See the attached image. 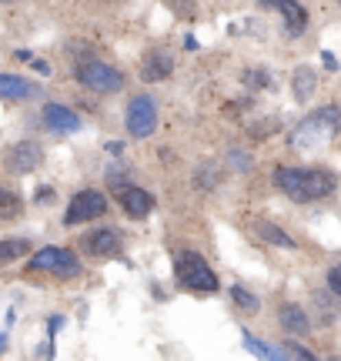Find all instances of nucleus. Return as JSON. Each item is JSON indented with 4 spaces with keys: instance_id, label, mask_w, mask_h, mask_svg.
Segmentation results:
<instances>
[{
    "instance_id": "8",
    "label": "nucleus",
    "mask_w": 341,
    "mask_h": 361,
    "mask_svg": "<svg viewBox=\"0 0 341 361\" xmlns=\"http://www.w3.org/2000/svg\"><path fill=\"white\" fill-rule=\"evenodd\" d=\"M84 248L94 258H114V255H121V231L117 228H97L84 237Z\"/></svg>"
},
{
    "instance_id": "6",
    "label": "nucleus",
    "mask_w": 341,
    "mask_h": 361,
    "mask_svg": "<svg viewBox=\"0 0 341 361\" xmlns=\"http://www.w3.org/2000/svg\"><path fill=\"white\" fill-rule=\"evenodd\" d=\"M107 211V198L101 191H80L71 198V207H67V214H64V221L67 224H80V221H94V218H101Z\"/></svg>"
},
{
    "instance_id": "21",
    "label": "nucleus",
    "mask_w": 341,
    "mask_h": 361,
    "mask_svg": "<svg viewBox=\"0 0 341 361\" xmlns=\"http://www.w3.org/2000/svg\"><path fill=\"white\" fill-rule=\"evenodd\" d=\"M315 308H321V318H325V321H331V318H335V308H331V298H328L325 291H315Z\"/></svg>"
},
{
    "instance_id": "15",
    "label": "nucleus",
    "mask_w": 341,
    "mask_h": 361,
    "mask_svg": "<svg viewBox=\"0 0 341 361\" xmlns=\"http://www.w3.org/2000/svg\"><path fill=\"white\" fill-rule=\"evenodd\" d=\"M291 87H294V97L298 101H311V94H315V87H318V71L315 67H298L291 74Z\"/></svg>"
},
{
    "instance_id": "26",
    "label": "nucleus",
    "mask_w": 341,
    "mask_h": 361,
    "mask_svg": "<svg viewBox=\"0 0 341 361\" xmlns=\"http://www.w3.org/2000/svg\"><path fill=\"white\" fill-rule=\"evenodd\" d=\"M231 164H235V167H241V171H248V167H251V161H248L244 154H237V151H231Z\"/></svg>"
},
{
    "instance_id": "7",
    "label": "nucleus",
    "mask_w": 341,
    "mask_h": 361,
    "mask_svg": "<svg viewBox=\"0 0 341 361\" xmlns=\"http://www.w3.org/2000/svg\"><path fill=\"white\" fill-rule=\"evenodd\" d=\"M154 124H158V107H154V101L148 94L134 97L128 104V130H131L134 137H148L154 130Z\"/></svg>"
},
{
    "instance_id": "22",
    "label": "nucleus",
    "mask_w": 341,
    "mask_h": 361,
    "mask_svg": "<svg viewBox=\"0 0 341 361\" xmlns=\"http://www.w3.org/2000/svg\"><path fill=\"white\" fill-rule=\"evenodd\" d=\"M268 80H271V74L261 71V67H255V71H248V74H244V84H248V87H264Z\"/></svg>"
},
{
    "instance_id": "11",
    "label": "nucleus",
    "mask_w": 341,
    "mask_h": 361,
    "mask_svg": "<svg viewBox=\"0 0 341 361\" xmlns=\"http://www.w3.org/2000/svg\"><path fill=\"white\" fill-rule=\"evenodd\" d=\"M44 124L57 134H74V130H80V117L64 104H47L44 107Z\"/></svg>"
},
{
    "instance_id": "5",
    "label": "nucleus",
    "mask_w": 341,
    "mask_h": 361,
    "mask_svg": "<svg viewBox=\"0 0 341 361\" xmlns=\"http://www.w3.org/2000/svg\"><path fill=\"white\" fill-rule=\"evenodd\" d=\"M30 268H37V271H51L57 278H74L80 271V261L67 251V248H44V251H37L34 258H30Z\"/></svg>"
},
{
    "instance_id": "3",
    "label": "nucleus",
    "mask_w": 341,
    "mask_h": 361,
    "mask_svg": "<svg viewBox=\"0 0 341 361\" xmlns=\"http://www.w3.org/2000/svg\"><path fill=\"white\" fill-rule=\"evenodd\" d=\"M174 271H178L184 288H191V291H217V278L198 251H181L174 261Z\"/></svg>"
},
{
    "instance_id": "27",
    "label": "nucleus",
    "mask_w": 341,
    "mask_h": 361,
    "mask_svg": "<svg viewBox=\"0 0 341 361\" xmlns=\"http://www.w3.org/2000/svg\"><path fill=\"white\" fill-rule=\"evenodd\" d=\"M37 355H40V358H51V355H54V345H51V341H47V345H40V348H37Z\"/></svg>"
},
{
    "instance_id": "25",
    "label": "nucleus",
    "mask_w": 341,
    "mask_h": 361,
    "mask_svg": "<svg viewBox=\"0 0 341 361\" xmlns=\"http://www.w3.org/2000/svg\"><path fill=\"white\" fill-rule=\"evenodd\" d=\"M328 284H331V291H335V294H341V268H335V271L328 275Z\"/></svg>"
},
{
    "instance_id": "14",
    "label": "nucleus",
    "mask_w": 341,
    "mask_h": 361,
    "mask_svg": "<svg viewBox=\"0 0 341 361\" xmlns=\"http://www.w3.org/2000/svg\"><path fill=\"white\" fill-rule=\"evenodd\" d=\"M34 94H37V87L27 84L24 78L0 74V97H3V101H27V97H34Z\"/></svg>"
},
{
    "instance_id": "18",
    "label": "nucleus",
    "mask_w": 341,
    "mask_h": 361,
    "mask_svg": "<svg viewBox=\"0 0 341 361\" xmlns=\"http://www.w3.org/2000/svg\"><path fill=\"white\" fill-rule=\"evenodd\" d=\"M27 251H30V244L27 241H0V264H14L17 258H24Z\"/></svg>"
},
{
    "instance_id": "20",
    "label": "nucleus",
    "mask_w": 341,
    "mask_h": 361,
    "mask_svg": "<svg viewBox=\"0 0 341 361\" xmlns=\"http://www.w3.org/2000/svg\"><path fill=\"white\" fill-rule=\"evenodd\" d=\"M198 187L201 191H214L217 187V171L214 167H198Z\"/></svg>"
},
{
    "instance_id": "13",
    "label": "nucleus",
    "mask_w": 341,
    "mask_h": 361,
    "mask_svg": "<svg viewBox=\"0 0 341 361\" xmlns=\"http://www.w3.org/2000/svg\"><path fill=\"white\" fill-rule=\"evenodd\" d=\"M171 71H174V60H171V54H167V51H151L148 57H144L141 78L148 80V84H154V80L171 78Z\"/></svg>"
},
{
    "instance_id": "30",
    "label": "nucleus",
    "mask_w": 341,
    "mask_h": 361,
    "mask_svg": "<svg viewBox=\"0 0 341 361\" xmlns=\"http://www.w3.org/2000/svg\"><path fill=\"white\" fill-rule=\"evenodd\" d=\"M0 3H10V0H0Z\"/></svg>"
},
{
    "instance_id": "9",
    "label": "nucleus",
    "mask_w": 341,
    "mask_h": 361,
    "mask_svg": "<svg viewBox=\"0 0 341 361\" xmlns=\"http://www.w3.org/2000/svg\"><path fill=\"white\" fill-rule=\"evenodd\" d=\"M40 161H44L40 148H37V144H30V141H24V144L10 148V154H7V167H10V171H17V174H30V171H37V167H40Z\"/></svg>"
},
{
    "instance_id": "29",
    "label": "nucleus",
    "mask_w": 341,
    "mask_h": 361,
    "mask_svg": "<svg viewBox=\"0 0 341 361\" xmlns=\"http://www.w3.org/2000/svg\"><path fill=\"white\" fill-rule=\"evenodd\" d=\"M0 351H7V335H0Z\"/></svg>"
},
{
    "instance_id": "4",
    "label": "nucleus",
    "mask_w": 341,
    "mask_h": 361,
    "mask_svg": "<svg viewBox=\"0 0 341 361\" xmlns=\"http://www.w3.org/2000/svg\"><path fill=\"white\" fill-rule=\"evenodd\" d=\"M74 78H78L84 87L97 91V94H117V91L124 87L121 71H114V67L104 64V60H80L78 71H74Z\"/></svg>"
},
{
    "instance_id": "12",
    "label": "nucleus",
    "mask_w": 341,
    "mask_h": 361,
    "mask_svg": "<svg viewBox=\"0 0 341 361\" xmlns=\"http://www.w3.org/2000/svg\"><path fill=\"white\" fill-rule=\"evenodd\" d=\"M261 3L278 7V10L285 14V30H288L291 37L305 34V27H308V14H305V7H301L298 0H261Z\"/></svg>"
},
{
    "instance_id": "28",
    "label": "nucleus",
    "mask_w": 341,
    "mask_h": 361,
    "mask_svg": "<svg viewBox=\"0 0 341 361\" xmlns=\"http://www.w3.org/2000/svg\"><path fill=\"white\" fill-rule=\"evenodd\" d=\"M34 71H37V74H51V67H47L44 60H34Z\"/></svg>"
},
{
    "instance_id": "2",
    "label": "nucleus",
    "mask_w": 341,
    "mask_h": 361,
    "mask_svg": "<svg viewBox=\"0 0 341 361\" xmlns=\"http://www.w3.org/2000/svg\"><path fill=\"white\" fill-rule=\"evenodd\" d=\"M341 128V110L338 107H318L315 114H308L298 128L291 130L288 144L294 151L308 154V151H321Z\"/></svg>"
},
{
    "instance_id": "10",
    "label": "nucleus",
    "mask_w": 341,
    "mask_h": 361,
    "mask_svg": "<svg viewBox=\"0 0 341 361\" xmlns=\"http://www.w3.org/2000/svg\"><path fill=\"white\" fill-rule=\"evenodd\" d=\"M117 201L124 207V214L128 218H148L151 214V207H154V198L148 194V191H141V187H121L117 191Z\"/></svg>"
},
{
    "instance_id": "17",
    "label": "nucleus",
    "mask_w": 341,
    "mask_h": 361,
    "mask_svg": "<svg viewBox=\"0 0 341 361\" xmlns=\"http://www.w3.org/2000/svg\"><path fill=\"white\" fill-rule=\"evenodd\" d=\"M255 234H258L261 241H268V244H274V248H294V237L285 234L278 224H271V221H258V224H255Z\"/></svg>"
},
{
    "instance_id": "1",
    "label": "nucleus",
    "mask_w": 341,
    "mask_h": 361,
    "mask_svg": "<svg viewBox=\"0 0 341 361\" xmlns=\"http://www.w3.org/2000/svg\"><path fill=\"white\" fill-rule=\"evenodd\" d=\"M274 184L288 194L291 201H301V205L328 198L335 191V178L328 171H305V167H278Z\"/></svg>"
},
{
    "instance_id": "24",
    "label": "nucleus",
    "mask_w": 341,
    "mask_h": 361,
    "mask_svg": "<svg viewBox=\"0 0 341 361\" xmlns=\"http://www.w3.org/2000/svg\"><path fill=\"white\" fill-rule=\"evenodd\" d=\"M14 205H17V194H14V191H7V187H0V214L14 211Z\"/></svg>"
},
{
    "instance_id": "23",
    "label": "nucleus",
    "mask_w": 341,
    "mask_h": 361,
    "mask_svg": "<svg viewBox=\"0 0 341 361\" xmlns=\"http://www.w3.org/2000/svg\"><path fill=\"white\" fill-rule=\"evenodd\" d=\"M281 355H285V358H305V361H311L315 358V355H311V351H305V348H298V345H285V348H281Z\"/></svg>"
},
{
    "instance_id": "19",
    "label": "nucleus",
    "mask_w": 341,
    "mask_h": 361,
    "mask_svg": "<svg viewBox=\"0 0 341 361\" xmlns=\"http://www.w3.org/2000/svg\"><path fill=\"white\" fill-rule=\"evenodd\" d=\"M231 298H235V305H237V308H244V311H258V298H255V294H248L244 288H235V291H231Z\"/></svg>"
},
{
    "instance_id": "16",
    "label": "nucleus",
    "mask_w": 341,
    "mask_h": 361,
    "mask_svg": "<svg viewBox=\"0 0 341 361\" xmlns=\"http://www.w3.org/2000/svg\"><path fill=\"white\" fill-rule=\"evenodd\" d=\"M278 321H281V328L285 331H291V335H308V314L298 308V305H285L281 308V314H278Z\"/></svg>"
},
{
    "instance_id": "31",
    "label": "nucleus",
    "mask_w": 341,
    "mask_h": 361,
    "mask_svg": "<svg viewBox=\"0 0 341 361\" xmlns=\"http://www.w3.org/2000/svg\"><path fill=\"white\" fill-rule=\"evenodd\" d=\"M338 3H341V0H338Z\"/></svg>"
}]
</instances>
